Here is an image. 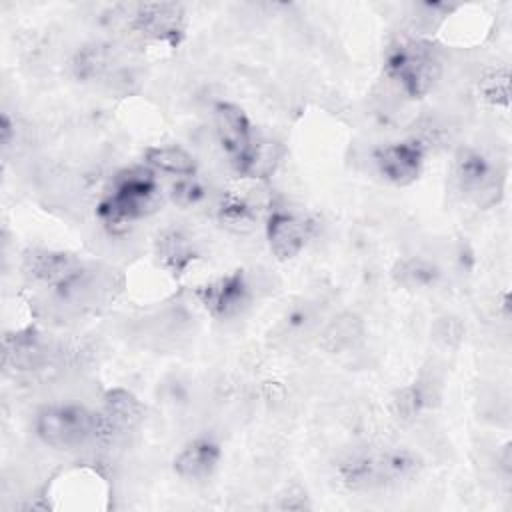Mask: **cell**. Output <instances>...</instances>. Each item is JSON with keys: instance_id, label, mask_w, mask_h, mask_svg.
Masks as SVG:
<instances>
[{"instance_id": "obj_1", "label": "cell", "mask_w": 512, "mask_h": 512, "mask_svg": "<svg viewBox=\"0 0 512 512\" xmlns=\"http://www.w3.org/2000/svg\"><path fill=\"white\" fill-rule=\"evenodd\" d=\"M36 436L56 450H78L102 442L98 412L80 404H50L34 418Z\"/></svg>"}, {"instance_id": "obj_2", "label": "cell", "mask_w": 512, "mask_h": 512, "mask_svg": "<svg viewBox=\"0 0 512 512\" xmlns=\"http://www.w3.org/2000/svg\"><path fill=\"white\" fill-rule=\"evenodd\" d=\"M414 470L416 458L400 448L354 452L338 466L342 484L356 492L396 484Z\"/></svg>"}, {"instance_id": "obj_3", "label": "cell", "mask_w": 512, "mask_h": 512, "mask_svg": "<svg viewBox=\"0 0 512 512\" xmlns=\"http://www.w3.org/2000/svg\"><path fill=\"white\" fill-rule=\"evenodd\" d=\"M158 184L152 168H132L118 176L112 192L100 202L98 214L104 224L126 226L154 210Z\"/></svg>"}, {"instance_id": "obj_4", "label": "cell", "mask_w": 512, "mask_h": 512, "mask_svg": "<svg viewBox=\"0 0 512 512\" xmlns=\"http://www.w3.org/2000/svg\"><path fill=\"white\" fill-rule=\"evenodd\" d=\"M442 66L436 52L418 40L396 46L386 60V74L408 98H420L432 90Z\"/></svg>"}, {"instance_id": "obj_5", "label": "cell", "mask_w": 512, "mask_h": 512, "mask_svg": "<svg viewBox=\"0 0 512 512\" xmlns=\"http://www.w3.org/2000/svg\"><path fill=\"white\" fill-rule=\"evenodd\" d=\"M454 178L460 190L480 208L496 204L502 194V174L498 166L478 150L468 148L456 156Z\"/></svg>"}, {"instance_id": "obj_6", "label": "cell", "mask_w": 512, "mask_h": 512, "mask_svg": "<svg viewBox=\"0 0 512 512\" xmlns=\"http://www.w3.org/2000/svg\"><path fill=\"white\" fill-rule=\"evenodd\" d=\"M214 126H216L218 142L226 150L234 168L242 174L246 160L256 144V134L246 114L234 104L220 102L214 108Z\"/></svg>"}, {"instance_id": "obj_7", "label": "cell", "mask_w": 512, "mask_h": 512, "mask_svg": "<svg viewBox=\"0 0 512 512\" xmlns=\"http://www.w3.org/2000/svg\"><path fill=\"white\" fill-rule=\"evenodd\" d=\"M130 26L144 38L174 44L184 30V10L174 2L138 4L130 16Z\"/></svg>"}, {"instance_id": "obj_8", "label": "cell", "mask_w": 512, "mask_h": 512, "mask_svg": "<svg viewBox=\"0 0 512 512\" xmlns=\"http://www.w3.org/2000/svg\"><path fill=\"white\" fill-rule=\"evenodd\" d=\"M378 172L392 184H412L424 164V144L416 138L388 144L376 152Z\"/></svg>"}, {"instance_id": "obj_9", "label": "cell", "mask_w": 512, "mask_h": 512, "mask_svg": "<svg viewBox=\"0 0 512 512\" xmlns=\"http://www.w3.org/2000/svg\"><path fill=\"white\" fill-rule=\"evenodd\" d=\"M202 304L216 318H232L250 302V286L240 272L222 276L200 290Z\"/></svg>"}, {"instance_id": "obj_10", "label": "cell", "mask_w": 512, "mask_h": 512, "mask_svg": "<svg viewBox=\"0 0 512 512\" xmlns=\"http://www.w3.org/2000/svg\"><path fill=\"white\" fill-rule=\"evenodd\" d=\"M310 232V222L290 212H272L266 224V238L272 254L278 260H290L298 256L304 250Z\"/></svg>"}, {"instance_id": "obj_11", "label": "cell", "mask_w": 512, "mask_h": 512, "mask_svg": "<svg viewBox=\"0 0 512 512\" xmlns=\"http://www.w3.org/2000/svg\"><path fill=\"white\" fill-rule=\"evenodd\" d=\"M98 416L102 426V442H112L138 426L142 420V406L130 392L116 388L104 396Z\"/></svg>"}, {"instance_id": "obj_12", "label": "cell", "mask_w": 512, "mask_h": 512, "mask_svg": "<svg viewBox=\"0 0 512 512\" xmlns=\"http://www.w3.org/2000/svg\"><path fill=\"white\" fill-rule=\"evenodd\" d=\"M220 446L208 436H198L186 442L174 456V472L178 478L188 482H200L214 474L220 464Z\"/></svg>"}, {"instance_id": "obj_13", "label": "cell", "mask_w": 512, "mask_h": 512, "mask_svg": "<svg viewBox=\"0 0 512 512\" xmlns=\"http://www.w3.org/2000/svg\"><path fill=\"white\" fill-rule=\"evenodd\" d=\"M26 272L34 280L62 292L84 272V266L70 254L42 250L26 258Z\"/></svg>"}, {"instance_id": "obj_14", "label": "cell", "mask_w": 512, "mask_h": 512, "mask_svg": "<svg viewBox=\"0 0 512 512\" xmlns=\"http://www.w3.org/2000/svg\"><path fill=\"white\" fill-rule=\"evenodd\" d=\"M48 362V344L32 330L18 332L4 342V364L14 372H32Z\"/></svg>"}, {"instance_id": "obj_15", "label": "cell", "mask_w": 512, "mask_h": 512, "mask_svg": "<svg viewBox=\"0 0 512 512\" xmlns=\"http://www.w3.org/2000/svg\"><path fill=\"white\" fill-rule=\"evenodd\" d=\"M362 334H364L362 320L352 312H342L324 326V330L320 332L318 344L324 352L340 354L356 346V342L362 340Z\"/></svg>"}, {"instance_id": "obj_16", "label": "cell", "mask_w": 512, "mask_h": 512, "mask_svg": "<svg viewBox=\"0 0 512 512\" xmlns=\"http://www.w3.org/2000/svg\"><path fill=\"white\" fill-rule=\"evenodd\" d=\"M146 164L154 172L172 174L178 178H190L196 172V160L194 156L176 146V144H164V146H152L146 150Z\"/></svg>"}, {"instance_id": "obj_17", "label": "cell", "mask_w": 512, "mask_h": 512, "mask_svg": "<svg viewBox=\"0 0 512 512\" xmlns=\"http://www.w3.org/2000/svg\"><path fill=\"white\" fill-rule=\"evenodd\" d=\"M108 64H110V50L102 44L84 46L74 60L76 74L82 80H92V78L102 76V72L108 68Z\"/></svg>"}, {"instance_id": "obj_18", "label": "cell", "mask_w": 512, "mask_h": 512, "mask_svg": "<svg viewBox=\"0 0 512 512\" xmlns=\"http://www.w3.org/2000/svg\"><path fill=\"white\" fill-rule=\"evenodd\" d=\"M426 406V392L420 384L400 388L392 398V410L400 420H412Z\"/></svg>"}, {"instance_id": "obj_19", "label": "cell", "mask_w": 512, "mask_h": 512, "mask_svg": "<svg viewBox=\"0 0 512 512\" xmlns=\"http://www.w3.org/2000/svg\"><path fill=\"white\" fill-rule=\"evenodd\" d=\"M480 90L484 98L496 106H508L510 102V76L506 68H496L482 78Z\"/></svg>"}, {"instance_id": "obj_20", "label": "cell", "mask_w": 512, "mask_h": 512, "mask_svg": "<svg viewBox=\"0 0 512 512\" xmlns=\"http://www.w3.org/2000/svg\"><path fill=\"white\" fill-rule=\"evenodd\" d=\"M400 282L406 286H426L430 282H434L436 278V270L432 264L424 262V260H408L400 264V274H398Z\"/></svg>"}, {"instance_id": "obj_21", "label": "cell", "mask_w": 512, "mask_h": 512, "mask_svg": "<svg viewBox=\"0 0 512 512\" xmlns=\"http://www.w3.org/2000/svg\"><path fill=\"white\" fill-rule=\"evenodd\" d=\"M172 198L178 204H194L202 198V188H200V184H196L192 180V176L190 178H180L172 186Z\"/></svg>"}, {"instance_id": "obj_22", "label": "cell", "mask_w": 512, "mask_h": 512, "mask_svg": "<svg viewBox=\"0 0 512 512\" xmlns=\"http://www.w3.org/2000/svg\"><path fill=\"white\" fill-rule=\"evenodd\" d=\"M162 256L172 262V264H178L182 260L188 258V248H186V242L182 236L178 234H170L168 238H164V244H162Z\"/></svg>"}]
</instances>
